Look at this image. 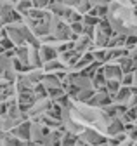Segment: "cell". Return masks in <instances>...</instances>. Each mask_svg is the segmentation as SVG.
<instances>
[{"mask_svg": "<svg viewBox=\"0 0 137 146\" xmlns=\"http://www.w3.org/2000/svg\"><path fill=\"white\" fill-rule=\"evenodd\" d=\"M118 64H122V70L127 73V71H134V61L132 59H127V58H120L118 59Z\"/></svg>", "mask_w": 137, "mask_h": 146, "instance_id": "obj_7", "label": "cell"}, {"mask_svg": "<svg viewBox=\"0 0 137 146\" xmlns=\"http://www.w3.org/2000/svg\"><path fill=\"white\" fill-rule=\"evenodd\" d=\"M75 143H76V136H75V134L64 132L63 141H61V146H75Z\"/></svg>", "mask_w": 137, "mask_h": 146, "instance_id": "obj_5", "label": "cell"}, {"mask_svg": "<svg viewBox=\"0 0 137 146\" xmlns=\"http://www.w3.org/2000/svg\"><path fill=\"white\" fill-rule=\"evenodd\" d=\"M76 5H78V7H76L78 14H82V12H87V11H89V9L94 5V4H92V2H78Z\"/></svg>", "mask_w": 137, "mask_h": 146, "instance_id": "obj_9", "label": "cell"}, {"mask_svg": "<svg viewBox=\"0 0 137 146\" xmlns=\"http://www.w3.org/2000/svg\"><path fill=\"white\" fill-rule=\"evenodd\" d=\"M30 123L23 122L19 127H16V129H12V136L14 137H21V139H30Z\"/></svg>", "mask_w": 137, "mask_h": 146, "instance_id": "obj_2", "label": "cell"}, {"mask_svg": "<svg viewBox=\"0 0 137 146\" xmlns=\"http://www.w3.org/2000/svg\"><path fill=\"white\" fill-rule=\"evenodd\" d=\"M16 9L18 11H21V12H26L28 14V11H31V2H16Z\"/></svg>", "mask_w": 137, "mask_h": 146, "instance_id": "obj_10", "label": "cell"}, {"mask_svg": "<svg viewBox=\"0 0 137 146\" xmlns=\"http://www.w3.org/2000/svg\"><path fill=\"white\" fill-rule=\"evenodd\" d=\"M45 70H47V71H54V70H64V64L54 59V61H49V63L45 64Z\"/></svg>", "mask_w": 137, "mask_h": 146, "instance_id": "obj_8", "label": "cell"}, {"mask_svg": "<svg viewBox=\"0 0 137 146\" xmlns=\"http://www.w3.org/2000/svg\"><path fill=\"white\" fill-rule=\"evenodd\" d=\"M106 73V77L109 78V80H118L120 77H122V70H120V66H106L104 70H102Z\"/></svg>", "mask_w": 137, "mask_h": 146, "instance_id": "obj_4", "label": "cell"}, {"mask_svg": "<svg viewBox=\"0 0 137 146\" xmlns=\"http://www.w3.org/2000/svg\"><path fill=\"white\" fill-rule=\"evenodd\" d=\"M2 146H21V143L18 141V139H12L11 136H7L5 139H4V144Z\"/></svg>", "mask_w": 137, "mask_h": 146, "instance_id": "obj_11", "label": "cell"}, {"mask_svg": "<svg viewBox=\"0 0 137 146\" xmlns=\"http://www.w3.org/2000/svg\"><path fill=\"white\" fill-rule=\"evenodd\" d=\"M92 96H94V90H92V89H85V90H80V92L75 96V99L82 103V101H87V99H90Z\"/></svg>", "mask_w": 137, "mask_h": 146, "instance_id": "obj_6", "label": "cell"}, {"mask_svg": "<svg viewBox=\"0 0 137 146\" xmlns=\"http://www.w3.org/2000/svg\"><path fill=\"white\" fill-rule=\"evenodd\" d=\"M123 85H128V84H134V75H132V73H128V75H125L123 77Z\"/></svg>", "mask_w": 137, "mask_h": 146, "instance_id": "obj_12", "label": "cell"}, {"mask_svg": "<svg viewBox=\"0 0 137 146\" xmlns=\"http://www.w3.org/2000/svg\"><path fill=\"white\" fill-rule=\"evenodd\" d=\"M0 146H2V143H0Z\"/></svg>", "mask_w": 137, "mask_h": 146, "instance_id": "obj_14", "label": "cell"}, {"mask_svg": "<svg viewBox=\"0 0 137 146\" xmlns=\"http://www.w3.org/2000/svg\"><path fill=\"white\" fill-rule=\"evenodd\" d=\"M83 139L89 141V143H92V144H96V146H97V144H102V143L106 141L102 136H99L97 132H94V131H90V129H85V131H83Z\"/></svg>", "mask_w": 137, "mask_h": 146, "instance_id": "obj_1", "label": "cell"}, {"mask_svg": "<svg viewBox=\"0 0 137 146\" xmlns=\"http://www.w3.org/2000/svg\"><path fill=\"white\" fill-rule=\"evenodd\" d=\"M99 146H108V144H104V143H102V144H99Z\"/></svg>", "mask_w": 137, "mask_h": 146, "instance_id": "obj_13", "label": "cell"}, {"mask_svg": "<svg viewBox=\"0 0 137 146\" xmlns=\"http://www.w3.org/2000/svg\"><path fill=\"white\" fill-rule=\"evenodd\" d=\"M40 54H42V63H43V61L49 63L52 58L57 56V52H56V47H54V45H43L42 50H40Z\"/></svg>", "mask_w": 137, "mask_h": 146, "instance_id": "obj_3", "label": "cell"}]
</instances>
